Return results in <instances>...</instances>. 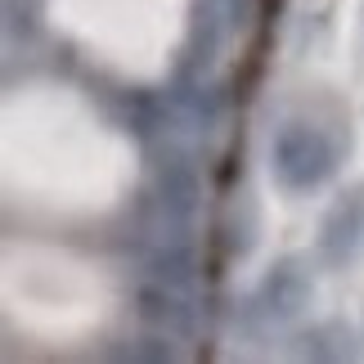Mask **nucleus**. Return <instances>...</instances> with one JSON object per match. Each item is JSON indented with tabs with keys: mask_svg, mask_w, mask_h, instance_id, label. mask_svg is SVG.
Instances as JSON below:
<instances>
[{
	"mask_svg": "<svg viewBox=\"0 0 364 364\" xmlns=\"http://www.w3.org/2000/svg\"><path fill=\"white\" fill-rule=\"evenodd\" d=\"M364 252V185L342 193L319 220V257L328 265H346Z\"/></svg>",
	"mask_w": 364,
	"mask_h": 364,
	"instance_id": "2",
	"label": "nucleus"
},
{
	"mask_svg": "<svg viewBox=\"0 0 364 364\" xmlns=\"http://www.w3.org/2000/svg\"><path fill=\"white\" fill-rule=\"evenodd\" d=\"M338 166H342V144L324 126L306 117H288L270 139V171L288 193H311L328 185Z\"/></svg>",
	"mask_w": 364,
	"mask_h": 364,
	"instance_id": "1",
	"label": "nucleus"
},
{
	"mask_svg": "<svg viewBox=\"0 0 364 364\" xmlns=\"http://www.w3.org/2000/svg\"><path fill=\"white\" fill-rule=\"evenodd\" d=\"M306 306H311V274H306L297 261H279L257 288V311L270 319V324H288Z\"/></svg>",
	"mask_w": 364,
	"mask_h": 364,
	"instance_id": "3",
	"label": "nucleus"
}]
</instances>
